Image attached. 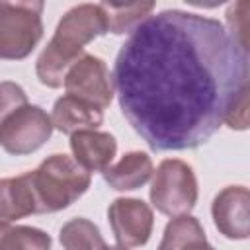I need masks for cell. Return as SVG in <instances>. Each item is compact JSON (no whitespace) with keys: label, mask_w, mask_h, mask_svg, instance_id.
<instances>
[{"label":"cell","mask_w":250,"mask_h":250,"mask_svg":"<svg viewBox=\"0 0 250 250\" xmlns=\"http://www.w3.org/2000/svg\"><path fill=\"white\" fill-rule=\"evenodd\" d=\"M111 76L123 117L156 152L199 148L250 92L248 51L219 20L182 10L141 21Z\"/></svg>","instance_id":"1"},{"label":"cell","mask_w":250,"mask_h":250,"mask_svg":"<svg viewBox=\"0 0 250 250\" xmlns=\"http://www.w3.org/2000/svg\"><path fill=\"white\" fill-rule=\"evenodd\" d=\"M107 33L100 4L72 6L57 23L55 35L35 62V74L47 88H61L70 66L84 55V47Z\"/></svg>","instance_id":"2"},{"label":"cell","mask_w":250,"mask_h":250,"mask_svg":"<svg viewBox=\"0 0 250 250\" xmlns=\"http://www.w3.org/2000/svg\"><path fill=\"white\" fill-rule=\"evenodd\" d=\"M27 176L37 213H57L70 207L92 184V174L72 156L61 152L47 156Z\"/></svg>","instance_id":"3"},{"label":"cell","mask_w":250,"mask_h":250,"mask_svg":"<svg viewBox=\"0 0 250 250\" xmlns=\"http://www.w3.org/2000/svg\"><path fill=\"white\" fill-rule=\"evenodd\" d=\"M45 4L39 0L0 2V59L21 61L33 53L43 37Z\"/></svg>","instance_id":"4"},{"label":"cell","mask_w":250,"mask_h":250,"mask_svg":"<svg viewBox=\"0 0 250 250\" xmlns=\"http://www.w3.org/2000/svg\"><path fill=\"white\" fill-rule=\"evenodd\" d=\"M150 203L166 217L189 215L197 203V178L193 168L180 158H166L152 172Z\"/></svg>","instance_id":"5"},{"label":"cell","mask_w":250,"mask_h":250,"mask_svg":"<svg viewBox=\"0 0 250 250\" xmlns=\"http://www.w3.org/2000/svg\"><path fill=\"white\" fill-rule=\"evenodd\" d=\"M53 135L51 115L39 105H23L0 125V146L14 156L39 150Z\"/></svg>","instance_id":"6"},{"label":"cell","mask_w":250,"mask_h":250,"mask_svg":"<svg viewBox=\"0 0 250 250\" xmlns=\"http://www.w3.org/2000/svg\"><path fill=\"white\" fill-rule=\"evenodd\" d=\"M64 90L68 96H74L98 109H105L115 94L113 76L104 59L84 53L66 72Z\"/></svg>","instance_id":"7"},{"label":"cell","mask_w":250,"mask_h":250,"mask_svg":"<svg viewBox=\"0 0 250 250\" xmlns=\"http://www.w3.org/2000/svg\"><path fill=\"white\" fill-rule=\"evenodd\" d=\"M107 221L119 246H145L152 234L154 215L148 203L137 197H119L107 207Z\"/></svg>","instance_id":"8"},{"label":"cell","mask_w":250,"mask_h":250,"mask_svg":"<svg viewBox=\"0 0 250 250\" xmlns=\"http://www.w3.org/2000/svg\"><path fill=\"white\" fill-rule=\"evenodd\" d=\"M250 191L244 186L223 188L213 203L211 215L217 230L230 240H246L250 234Z\"/></svg>","instance_id":"9"},{"label":"cell","mask_w":250,"mask_h":250,"mask_svg":"<svg viewBox=\"0 0 250 250\" xmlns=\"http://www.w3.org/2000/svg\"><path fill=\"white\" fill-rule=\"evenodd\" d=\"M70 150L72 158L90 174L104 172L115 158L117 141L105 131H78L70 135Z\"/></svg>","instance_id":"10"},{"label":"cell","mask_w":250,"mask_h":250,"mask_svg":"<svg viewBox=\"0 0 250 250\" xmlns=\"http://www.w3.org/2000/svg\"><path fill=\"white\" fill-rule=\"evenodd\" d=\"M51 121H53V129H59L61 133L66 135L78 131H90V129L96 131L104 123V111L74 96L64 94L55 102Z\"/></svg>","instance_id":"11"},{"label":"cell","mask_w":250,"mask_h":250,"mask_svg":"<svg viewBox=\"0 0 250 250\" xmlns=\"http://www.w3.org/2000/svg\"><path fill=\"white\" fill-rule=\"evenodd\" d=\"M152 172H154V166H152L150 156L146 152L133 150V152L123 154L119 162L109 164L102 172V176L111 189L131 191V189H139L141 186H145L152 178Z\"/></svg>","instance_id":"12"},{"label":"cell","mask_w":250,"mask_h":250,"mask_svg":"<svg viewBox=\"0 0 250 250\" xmlns=\"http://www.w3.org/2000/svg\"><path fill=\"white\" fill-rule=\"evenodd\" d=\"M27 215H37L35 197L27 172L0 180V223H14Z\"/></svg>","instance_id":"13"},{"label":"cell","mask_w":250,"mask_h":250,"mask_svg":"<svg viewBox=\"0 0 250 250\" xmlns=\"http://www.w3.org/2000/svg\"><path fill=\"white\" fill-rule=\"evenodd\" d=\"M107 31L115 35L131 33L141 21H145L150 12L154 10V2H131V4H113V2H100Z\"/></svg>","instance_id":"14"},{"label":"cell","mask_w":250,"mask_h":250,"mask_svg":"<svg viewBox=\"0 0 250 250\" xmlns=\"http://www.w3.org/2000/svg\"><path fill=\"white\" fill-rule=\"evenodd\" d=\"M61 244L64 250H107V244L90 219L74 217L61 227L59 232Z\"/></svg>","instance_id":"15"},{"label":"cell","mask_w":250,"mask_h":250,"mask_svg":"<svg viewBox=\"0 0 250 250\" xmlns=\"http://www.w3.org/2000/svg\"><path fill=\"white\" fill-rule=\"evenodd\" d=\"M197 240H207L201 223L191 215H182L174 217L166 225L164 236L156 250H186Z\"/></svg>","instance_id":"16"},{"label":"cell","mask_w":250,"mask_h":250,"mask_svg":"<svg viewBox=\"0 0 250 250\" xmlns=\"http://www.w3.org/2000/svg\"><path fill=\"white\" fill-rule=\"evenodd\" d=\"M0 250H51V236L35 227H6L0 236Z\"/></svg>","instance_id":"17"},{"label":"cell","mask_w":250,"mask_h":250,"mask_svg":"<svg viewBox=\"0 0 250 250\" xmlns=\"http://www.w3.org/2000/svg\"><path fill=\"white\" fill-rule=\"evenodd\" d=\"M248 10L250 4L246 0L230 4L227 10V25H225L229 35L246 51H248Z\"/></svg>","instance_id":"18"},{"label":"cell","mask_w":250,"mask_h":250,"mask_svg":"<svg viewBox=\"0 0 250 250\" xmlns=\"http://www.w3.org/2000/svg\"><path fill=\"white\" fill-rule=\"evenodd\" d=\"M27 105V94L25 90L12 82V80H2L0 82V125L20 107Z\"/></svg>","instance_id":"19"},{"label":"cell","mask_w":250,"mask_h":250,"mask_svg":"<svg viewBox=\"0 0 250 250\" xmlns=\"http://www.w3.org/2000/svg\"><path fill=\"white\" fill-rule=\"evenodd\" d=\"M225 123L236 131H244L248 127V94L240 96L238 102L232 104V107L225 117Z\"/></svg>","instance_id":"20"},{"label":"cell","mask_w":250,"mask_h":250,"mask_svg":"<svg viewBox=\"0 0 250 250\" xmlns=\"http://www.w3.org/2000/svg\"><path fill=\"white\" fill-rule=\"evenodd\" d=\"M186 250H215L207 240H197V242H193V244H189Z\"/></svg>","instance_id":"21"},{"label":"cell","mask_w":250,"mask_h":250,"mask_svg":"<svg viewBox=\"0 0 250 250\" xmlns=\"http://www.w3.org/2000/svg\"><path fill=\"white\" fill-rule=\"evenodd\" d=\"M107 250H129V248H123V246H107Z\"/></svg>","instance_id":"22"},{"label":"cell","mask_w":250,"mask_h":250,"mask_svg":"<svg viewBox=\"0 0 250 250\" xmlns=\"http://www.w3.org/2000/svg\"><path fill=\"white\" fill-rule=\"evenodd\" d=\"M6 227H8V223H0V236H2V232L6 230Z\"/></svg>","instance_id":"23"}]
</instances>
